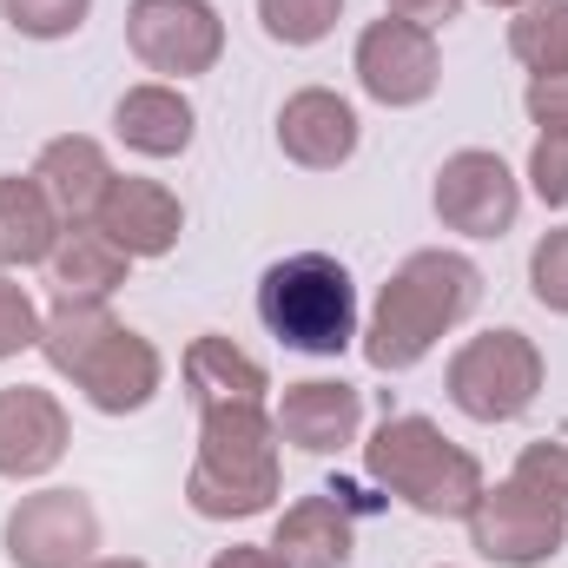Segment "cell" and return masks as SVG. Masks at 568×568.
<instances>
[{"label": "cell", "instance_id": "6da1fadb", "mask_svg": "<svg viewBox=\"0 0 568 568\" xmlns=\"http://www.w3.org/2000/svg\"><path fill=\"white\" fill-rule=\"evenodd\" d=\"M40 357L100 417H140L159 397V384H165L159 344L133 324H120L106 304H53L40 317Z\"/></svg>", "mask_w": 568, "mask_h": 568}, {"label": "cell", "instance_id": "7a4b0ae2", "mask_svg": "<svg viewBox=\"0 0 568 568\" xmlns=\"http://www.w3.org/2000/svg\"><path fill=\"white\" fill-rule=\"evenodd\" d=\"M476 297H483V272L463 252H443V245L410 252L384 278L377 304H371V324L357 331L364 364L371 371H417L429 351L476 311Z\"/></svg>", "mask_w": 568, "mask_h": 568}, {"label": "cell", "instance_id": "3957f363", "mask_svg": "<svg viewBox=\"0 0 568 568\" xmlns=\"http://www.w3.org/2000/svg\"><path fill=\"white\" fill-rule=\"evenodd\" d=\"M185 503L205 523H245L278 503V424L265 404L199 410V456L185 469Z\"/></svg>", "mask_w": 568, "mask_h": 568}, {"label": "cell", "instance_id": "277c9868", "mask_svg": "<svg viewBox=\"0 0 568 568\" xmlns=\"http://www.w3.org/2000/svg\"><path fill=\"white\" fill-rule=\"evenodd\" d=\"M364 469L384 496H397L429 523H463L476 496L489 489L483 463L463 443H449L429 417H384L364 443Z\"/></svg>", "mask_w": 568, "mask_h": 568}, {"label": "cell", "instance_id": "5b68a950", "mask_svg": "<svg viewBox=\"0 0 568 568\" xmlns=\"http://www.w3.org/2000/svg\"><path fill=\"white\" fill-rule=\"evenodd\" d=\"M258 324L284 351L344 357L364 331L357 324V284L331 252H291L278 265H265V278H258Z\"/></svg>", "mask_w": 568, "mask_h": 568}, {"label": "cell", "instance_id": "8992f818", "mask_svg": "<svg viewBox=\"0 0 568 568\" xmlns=\"http://www.w3.org/2000/svg\"><path fill=\"white\" fill-rule=\"evenodd\" d=\"M542 351H536V337L529 331H483V337H469L456 357H449V371H443V390H449V404L469 417V424H516V417H529V404L542 397Z\"/></svg>", "mask_w": 568, "mask_h": 568}, {"label": "cell", "instance_id": "52a82bcc", "mask_svg": "<svg viewBox=\"0 0 568 568\" xmlns=\"http://www.w3.org/2000/svg\"><path fill=\"white\" fill-rule=\"evenodd\" d=\"M463 523H469V549L503 568H542V562H556L568 542V509H556L549 496H536L516 476L489 483Z\"/></svg>", "mask_w": 568, "mask_h": 568}, {"label": "cell", "instance_id": "ba28073f", "mask_svg": "<svg viewBox=\"0 0 568 568\" xmlns=\"http://www.w3.org/2000/svg\"><path fill=\"white\" fill-rule=\"evenodd\" d=\"M126 47L159 80H199L225 60V20L212 0H133L126 7Z\"/></svg>", "mask_w": 568, "mask_h": 568}, {"label": "cell", "instance_id": "9c48e42d", "mask_svg": "<svg viewBox=\"0 0 568 568\" xmlns=\"http://www.w3.org/2000/svg\"><path fill=\"white\" fill-rule=\"evenodd\" d=\"M0 549L13 568H87L100 556V509L80 489H33L7 509Z\"/></svg>", "mask_w": 568, "mask_h": 568}, {"label": "cell", "instance_id": "30bf717a", "mask_svg": "<svg viewBox=\"0 0 568 568\" xmlns=\"http://www.w3.org/2000/svg\"><path fill=\"white\" fill-rule=\"evenodd\" d=\"M429 205L449 232L463 239H503L523 212V179L509 172L503 152H483V145H463L436 165V185H429Z\"/></svg>", "mask_w": 568, "mask_h": 568}, {"label": "cell", "instance_id": "8fae6325", "mask_svg": "<svg viewBox=\"0 0 568 568\" xmlns=\"http://www.w3.org/2000/svg\"><path fill=\"white\" fill-rule=\"evenodd\" d=\"M351 73L357 87L377 100V106H424L429 93L443 87V53H436V33L410 27V20H371L357 33V53H351Z\"/></svg>", "mask_w": 568, "mask_h": 568}, {"label": "cell", "instance_id": "7c38bea8", "mask_svg": "<svg viewBox=\"0 0 568 568\" xmlns=\"http://www.w3.org/2000/svg\"><path fill=\"white\" fill-rule=\"evenodd\" d=\"M73 443L67 404L40 384H7L0 390V483H40L60 469Z\"/></svg>", "mask_w": 568, "mask_h": 568}, {"label": "cell", "instance_id": "4fadbf2b", "mask_svg": "<svg viewBox=\"0 0 568 568\" xmlns=\"http://www.w3.org/2000/svg\"><path fill=\"white\" fill-rule=\"evenodd\" d=\"M364 140L357 126V106L331 87H297L291 100L278 106V152L304 172H337L351 165V152Z\"/></svg>", "mask_w": 568, "mask_h": 568}, {"label": "cell", "instance_id": "5bb4252c", "mask_svg": "<svg viewBox=\"0 0 568 568\" xmlns=\"http://www.w3.org/2000/svg\"><path fill=\"white\" fill-rule=\"evenodd\" d=\"M272 424H278V443L304 449V456H337L364 429V397L344 377H304V384H284Z\"/></svg>", "mask_w": 568, "mask_h": 568}, {"label": "cell", "instance_id": "9a60e30c", "mask_svg": "<svg viewBox=\"0 0 568 568\" xmlns=\"http://www.w3.org/2000/svg\"><path fill=\"white\" fill-rule=\"evenodd\" d=\"M93 225H100V232H106V239L140 265V258H165V252L179 245V232H185V205H179V192H172V185L140 179V172H120Z\"/></svg>", "mask_w": 568, "mask_h": 568}, {"label": "cell", "instance_id": "2e32d148", "mask_svg": "<svg viewBox=\"0 0 568 568\" xmlns=\"http://www.w3.org/2000/svg\"><path fill=\"white\" fill-rule=\"evenodd\" d=\"M33 179H40V192L53 199V212H60L67 225H93L120 172H113V159H106V145L100 140H87V133H60V140L40 145Z\"/></svg>", "mask_w": 568, "mask_h": 568}, {"label": "cell", "instance_id": "e0dca14e", "mask_svg": "<svg viewBox=\"0 0 568 568\" xmlns=\"http://www.w3.org/2000/svg\"><path fill=\"white\" fill-rule=\"evenodd\" d=\"M272 549L284 568H344L357 549V529H351V509H344V489H311L297 496L272 529Z\"/></svg>", "mask_w": 568, "mask_h": 568}, {"label": "cell", "instance_id": "ac0fdd59", "mask_svg": "<svg viewBox=\"0 0 568 568\" xmlns=\"http://www.w3.org/2000/svg\"><path fill=\"white\" fill-rule=\"evenodd\" d=\"M113 133H120L126 152H140V159H179L192 145V133H199V113H192V100L172 80H145V87H126L120 93Z\"/></svg>", "mask_w": 568, "mask_h": 568}, {"label": "cell", "instance_id": "d6986e66", "mask_svg": "<svg viewBox=\"0 0 568 568\" xmlns=\"http://www.w3.org/2000/svg\"><path fill=\"white\" fill-rule=\"evenodd\" d=\"M179 377H185V397H192L199 410H225V404H265V397H272V377H265V364H258L252 351H239L232 337H219V331H205V337H192V344H185V364H179Z\"/></svg>", "mask_w": 568, "mask_h": 568}, {"label": "cell", "instance_id": "ffe728a7", "mask_svg": "<svg viewBox=\"0 0 568 568\" xmlns=\"http://www.w3.org/2000/svg\"><path fill=\"white\" fill-rule=\"evenodd\" d=\"M133 272V258L100 232V225H67L53 258H47V284H53V304H106Z\"/></svg>", "mask_w": 568, "mask_h": 568}, {"label": "cell", "instance_id": "44dd1931", "mask_svg": "<svg viewBox=\"0 0 568 568\" xmlns=\"http://www.w3.org/2000/svg\"><path fill=\"white\" fill-rule=\"evenodd\" d=\"M67 219L53 212V199L40 192V179L27 172H0V272H27V265H47L53 245H60Z\"/></svg>", "mask_w": 568, "mask_h": 568}, {"label": "cell", "instance_id": "7402d4cb", "mask_svg": "<svg viewBox=\"0 0 568 568\" xmlns=\"http://www.w3.org/2000/svg\"><path fill=\"white\" fill-rule=\"evenodd\" d=\"M509 53L529 73H568V0H529L509 20Z\"/></svg>", "mask_w": 568, "mask_h": 568}, {"label": "cell", "instance_id": "603a6c76", "mask_svg": "<svg viewBox=\"0 0 568 568\" xmlns=\"http://www.w3.org/2000/svg\"><path fill=\"white\" fill-rule=\"evenodd\" d=\"M344 20V0H258V27L278 47H317Z\"/></svg>", "mask_w": 568, "mask_h": 568}, {"label": "cell", "instance_id": "cb8c5ba5", "mask_svg": "<svg viewBox=\"0 0 568 568\" xmlns=\"http://www.w3.org/2000/svg\"><path fill=\"white\" fill-rule=\"evenodd\" d=\"M7 27L20 40H73L93 13V0H0Z\"/></svg>", "mask_w": 568, "mask_h": 568}, {"label": "cell", "instance_id": "d4e9b609", "mask_svg": "<svg viewBox=\"0 0 568 568\" xmlns=\"http://www.w3.org/2000/svg\"><path fill=\"white\" fill-rule=\"evenodd\" d=\"M529 291H536L542 311L568 317V225L536 239V252H529Z\"/></svg>", "mask_w": 568, "mask_h": 568}, {"label": "cell", "instance_id": "484cf974", "mask_svg": "<svg viewBox=\"0 0 568 568\" xmlns=\"http://www.w3.org/2000/svg\"><path fill=\"white\" fill-rule=\"evenodd\" d=\"M40 317H47V311L0 272V364L20 357V351H40Z\"/></svg>", "mask_w": 568, "mask_h": 568}, {"label": "cell", "instance_id": "4316f807", "mask_svg": "<svg viewBox=\"0 0 568 568\" xmlns=\"http://www.w3.org/2000/svg\"><path fill=\"white\" fill-rule=\"evenodd\" d=\"M516 483H529L536 496H549L556 509H568V443H529L509 469Z\"/></svg>", "mask_w": 568, "mask_h": 568}, {"label": "cell", "instance_id": "83f0119b", "mask_svg": "<svg viewBox=\"0 0 568 568\" xmlns=\"http://www.w3.org/2000/svg\"><path fill=\"white\" fill-rule=\"evenodd\" d=\"M529 192L542 205H568V133H536V145H529Z\"/></svg>", "mask_w": 568, "mask_h": 568}, {"label": "cell", "instance_id": "f1b7e54d", "mask_svg": "<svg viewBox=\"0 0 568 568\" xmlns=\"http://www.w3.org/2000/svg\"><path fill=\"white\" fill-rule=\"evenodd\" d=\"M523 106H529V120L542 133H568V73H529Z\"/></svg>", "mask_w": 568, "mask_h": 568}, {"label": "cell", "instance_id": "f546056e", "mask_svg": "<svg viewBox=\"0 0 568 568\" xmlns=\"http://www.w3.org/2000/svg\"><path fill=\"white\" fill-rule=\"evenodd\" d=\"M384 7H390V20H410V27L436 33V27H449L469 0H384Z\"/></svg>", "mask_w": 568, "mask_h": 568}, {"label": "cell", "instance_id": "4dcf8cb0", "mask_svg": "<svg viewBox=\"0 0 568 568\" xmlns=\"http://www.w3.org/2000/svg\"><path fill=\"white\" fill-rule=\"evenodd\" d=\"M212 568H284V562H278L272 542H232V549L212 556Z\"/></svg>", "mask_w": 568, "mask_h": 568}, {"label": "cell", "instance_id": "1f68e13d", "mask_svg": "<svg viewBox=\"0 0 568 568\" xmlns=\"http://www.w3.org/2000/svg\"><path fill=\"white\" fill-rule=\"evenodd\" d=\"M87 568H145V562H133V556H93Z\"/></svg>", "mask_w": 568, "mask_h": 568}, {"label": "cell", "instance_id": "d6a6232c", "mask_svg": "<svg viewBox=\"0 0 568 568\" xmlns=\"http://www.w3.org/2000/svg\"><path fill=\"white\" fill-rule=\"evenodd\" d=\"M483 7H503V13H523L529 0H483Z\"/></svg>", "mask_w": 568, "mask_h": 568}]
</instances>
